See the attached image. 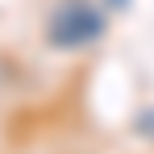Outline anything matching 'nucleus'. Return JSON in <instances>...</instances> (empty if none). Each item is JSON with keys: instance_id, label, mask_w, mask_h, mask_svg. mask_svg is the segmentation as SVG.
Wrapping results in <instances>:
<instances>
[{"instance_id": "2", "label": "nucleus", "mask_w": 154, "mask_h": 154, "mask_svg": "<svg viewBox=\"0 0 154 154\" xmlns=\"http://www.w3.org/2000/svg\"><path fill=\"white\" fill-rule=\"evenodd\" d=\"M133 133H137L142 142H150V146H154V104L137 108V117H133Z\"/></svg>"}, {"instance_id": "1", "label": "nucleus", "mask_w": 154, "mask_h": 154, "mask_svg": "<svg viewBox=\"0 0 154 154\" xmlns=\"http://www.w3.org/2000/svg\"><path fill=\"white\" fill-rule=\"evenodd\" d=\"M46 46L58 54H83L108 33V8L100 0H54L46 13Z\"/></svg>"}, {"instance_id": "3", "label": "nucleus", "mask_w": 154, "mask_h": 154, "mask_svg": "<svg viewBox=\"0 0 154 154\" xmlns=\"http://www.w3.org/2000/svg\"><path fill=\"white\" fill-rule=\"evenodd\" d=\"M104 8H108V13H129V4H133V0H100Z\"/></svg>"}]
</instances>
